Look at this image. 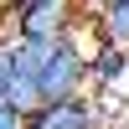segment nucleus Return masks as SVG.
<instances>
[{
	"instance_id": "2",
	"label": "nucleus",
	"mask_w": 129,
	"mask_h": 129,
	"mask_svg": "<svg viewBox=\"0 0 129 129\" xmlns=\"http://www.w3.org/2000/svg\"><path fill=\"white\" fill-rule=\"evenodd\" d=\"M31 129H109V109L98 93L83 98H62V103H41L31 114Z\"/></svg>"
},
{
	"instance_id": "5",
	"label": "nucleus",
	"mask_w": 129,
	"mask_h": 129,
	"mask_svg": "<svg viewBox=\"0 0 129 129\" xmlns=\"http://www.w3.org/2000/svg\"><path fill=\"white\" fill-rule=\"evenodd\" d=\"M119 5V0H78V10H83V21H103L109 10Z\"/></svg>"
},
{
	"instance_id": "4",
	"label": "nucleus",
	"mask_w": 129,
	"mask_h": 129,
	"mask_svg": "<svg viewBox=\"0 0 129 129\" xmlns=\"http://www.w3.org/2000/svg\"><path fill=\"white\" fill-rule=\"evenodd\" d=\"M16 88V36H0V103H10Z\"/></svg>"
},
{
	"instance_id": "6",
	"label": "nucleus",
	"mask_w": 129,
	"mask_h": 129,
	"mask_svg": "<svg viewBox=\"0 0 129 129\" xmlns=\"http://www.w3.org/2000/svg\"><path fill=\"white\" fill-rule=\"evenodd\" d=\"M0 129H31V114L10 109V103H0Z\"/></svg>"
},
{
	"instance_id": "1",
	"label": "nucleus",
	"mask_w": 129,
	"mask_h": 129,
	"mask_svg": "<svg viewBox=\"0 0 129 129\" xmlns=\"http://www.w3.org/2000/svg\"><path fill=\"white\" fill-rule=\"evenodd\" d=\"M10 26H16L21 41H67L72 31L83 26V10H78V0H47V5L16 10Z\"/></svg>"
},
{
	"instance_id": "8",
	"label": "nucleus",
	"mask_w": 129,
	"mask_h": 129,
	"mask_svg": "<svg viewBox=\"0 0 129 129\" xmlns=\"http://www.w3.org/2000/svg\"><path fill=\"white\" fill-rule=\"evenodd\" d=\"M0 5H5V0H0Z\"/></svg>"
},
{
	"instance_id": "3",
	"label": "nucleus",
	"mask_w": 129,
	"mask_h": 129,
	"mask_svg": "<svg viewBox=\"0 0 129 129\" xmlns=\"http://www.w3.org/2000/svg\"><path fill=\"white\" fill-rule=\"evenodd\" d=\"M88 78H93V93L119 88L129 78V47H114V41L98 36V47H93V57H88Z\"/></svg>"
},
{
	"instance_id": "7",
	"label": "nucleus",
	"mask_w": 129,
	"mask_h": 129,
	"mask_svg": "<svg viewBox=\"0 0 129 129\" xmlns=\"http://www.w3.org/2000/svg\"><path fill=\"white\" fill-rule=\"evenodd\" d=\"M31 5H47V0H5V16H16V10H31Z\"/></svg>"
}]
</instances>
